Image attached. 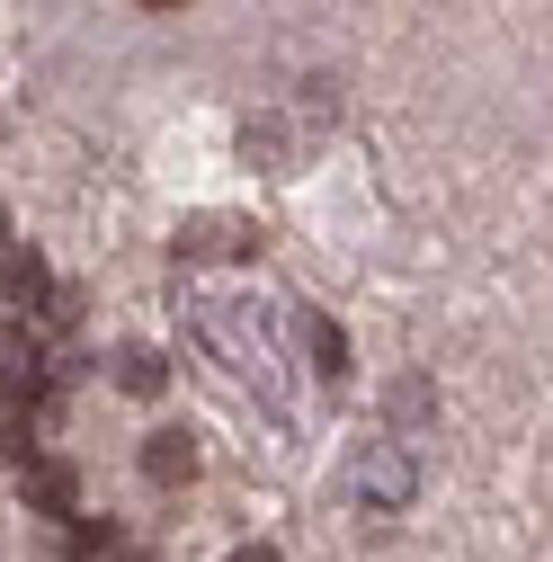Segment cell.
<instances>
[{"mask_svg": "<svg viewBox=\"0 0 553 562\" xmlns=\"http://www.w3.org/2000/svg\"><path fill=\"white\" fill-rule=\"evenodd\" d=\"M19 501H27V518H72L81 509V464H63V456H27L19 464Z\"/></svg>", "mask_w": 553, "mask_h": 562, "instance_id": "obj_1", "label": "cell"}, {"mask_svg": "<svg viewBox=\"0 0 553 562\" xmlns=\"http://www.w3.org/2000/svg\"><path fill=\"white\" fill-rule=\"evenodd\" d=\"M108 384L125 393V402H161V384H170V358L153 339H125V348H108Z\"/></svg>", "mask_w": 553, "mask_h": 562, "instance_id": "obj_2", "label": "cell"}, {"mask_svg": "<svg viewBox=\"0 0 553 562\" xmlns=\"http://www.w3.org/2000/svg\"><path fill=\"white\" fill-rule=\"evenodd\" d=\"M179 259H250L259 250V224H233V215H196V224H179V241H170Z\"/></svg>", "mask_w": 553, "mask_h": 562, "instance_id": "obj_3", "label": "cell"}, {"mask_svg": "<svg viewBox=\"0 0 553 562\" xmlns=\"http://www.w3.org/2000/svg\"><path fill=\"white\" fill-rule=\"evenodd\" d=\"M45 286H54V268H45L27 241H0V304H10V313L27 322V313L45 304Z\"/></svg>", "mask_w": 553, "mask_h": 562, "instance_id": "obj_4", "label": "cell"}, {"mask_svg": "<svg viewBox=\"0 0 553 562\" xmlns=\"http://www.w3.org/2000/svg\"><path fill=\"white\" fill-rule=\"evenodd\" d=\"M196 464H205V456H196L188 429H153V438H144V482H153V491H188Z\"/></svg>", "mask_w": 553, "mask_h": 562, "instance_id": "obj_5", "label": "cell"}, {"mask_svg": "<svg viewBox=\"0 0 553 562\" xmlns=\"http://www.w3.org/2000/svg\"><path fill=\"white\" fill-rule=\"evenodd\" d=\"M410 482H420V473H410V456H402V447H375V456H366V473H358L366 509H402V501H410Z\"/></svg>", "mask_w": 553, "mask_h": 562, "instance_id": "obj_6", "label": "cell"}, {"mask_svg": "<svg viewBox=\"0 0 553 562\" xmlns=\"http://www.w3.org/2000/svg\"><path fill=\"white\" fill-rule=\"evenodd\" d=\"M63 553H72V562H116V553H125V527L72 509V518H63Z\"/></svg>", "mask_w": 553, "mask_h": 562, "instance_id": "obj_7", "label": "cell"}, {"mask_svg": "<svg viewBox=\"0 0 553 562\" xmlns=\"http://www.w3.org/2000/svg\"><path fill=\"white\" fill-rule=\"evenodd\" d=\"M304 348H313L321 393H339V384H349V330H339V322H304Z\"/></svg>", "mask_w": 553, "mask_h": 562, "instance_id": "obj_8", "label": "cell"}, {"mask_svg": "<svg viewBox=\"0 0 553 562\" xmlns=\"http://www.w3.org/2000/svg\"><path fill=\"white\" fill-rule=\"evenodd\" d=\"M241 153H250L259 170H286V134H276V125H250V134H241Z\"/></svg>", "mask_w": 553, "mask_h": 562, "instance_id": "obj_9", "label": "cell"}, {"mask_svg": "<svg viewBox=\"0 0 553 562\" xmlns=\"http://www.w3.org/2000/svg\"><path fill=\"white\" fill-rule=\"evenodd\" d=\"M233 562H286V553H276V544H241Z\"/></svg>", "mask_w": 553, "mask_h": 562, "instance_id": "obj_10", "label": "cell"}, {"mask_svg": "<svg viewBox=\"0 0 553 562\" xmlns=\"http://www.w3.org/2000/svg\"><path fill=\"white\" fill-rule=\"evenodd\" d=\"M0 241H10V205H0Z\"/></svg>", "mask_w": 553, "mask_h": 562, "instance_id": "obj_11", "label": "cell"}, {"mask_svg": "<svg viewBox=\"0 0 553 562\" xmlns=\"http://www.w3.org/2000/svg\"><path fill=\"white\" fill-rule=\"evenodd\" d=\"M144 10H179V0H144Z\"/></svg>", "mask_w": 553, "mask_h": 562, "instance_id": "obj_12", "label": "cell"}]
</instances>
